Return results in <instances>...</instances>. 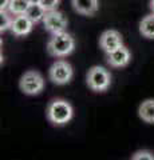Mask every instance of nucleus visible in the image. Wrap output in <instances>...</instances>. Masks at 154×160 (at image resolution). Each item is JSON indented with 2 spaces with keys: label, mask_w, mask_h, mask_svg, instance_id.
<instances>
[{
  "label": "nucleus",
  "mask_w": 154,
  "mask_h": 160,
  "mask_svg": "<svg viewBox=\"0 0 154 160\" xmlns=\"http://www.w3.org/2000/svg\"><path fill=\"white\" fill-rule=\"evenodd\" d=\"M72 67L70 66V63L64 62V60H58L51 66L48 72L50 80L52 83L58 84V86H63V84H67L70 80L72 79Z\"/></svg>",
  "instance_id": "39448f33"
},
{
  "label": "nucleus",
  "mask_w": 154,
  "mask_h": 160,
  "mask_svg": "<svg viewBox=\"0 0 154 160\" xmlns=\"http://www.w3.org/2000/svg\"><path fill=\"white\" fill-rule=\"evenodd\" d=\"M75 47V40L71 36L70 33L64 32H59V33H54L52 38L50 39L47 49L50 55L55 58H63L67 56L74 51Z\"/></svg>",
  "instance_id": "f03ea898"
},
{
  "label": "nucleus",
  "mask_w": 154,
  "mask_h": 160,
  "mask_svg": "<svg viewBox=\"0 0 154 160\" xmlns=\"http://www.w3.org/2000/svg\"><path fill=\"white\" fill-rule=\"evenodd\" d=\"M47 11L44 9V7L42 6V4H29V7L27 9L26 15L32 20L34 23H39L42 22V20L44 19V16H46Z\"/></svg>",
  "instance_id": "ddd939ff"
},
{
  "label": "nucleus",
  "mask_w": 154,
  "mask_h": 160,
  "mask_svg": "<svg viewBox=\"0 0 154 160\" xmlns=\"http://www.w3.org/2000/svg\"><path fill=\"white\" fill-rule=\"evenodd\" d=\"M28 2L31 3V4H40L42 0H28Z\"/></svg>",
  "instance_id": "6ab92c4d"
},
{
  "label": "nucleus",
  "mask_w": 154,
  "mask_h": 160,
  "mask_svg": "<svg viewBox=\"0 0 154 160\" xmlns=\"http://www.w3.org/2000/svg\"><path fill=\"white\" fill-rule=\"evenodd\" d=\"M72 7L78 13L91 16L98 11V0H72Z\"/></svg>",
  "instance_id": "9d476101"
},
{
  "label": "nucleus",
  "mask_w": 154,
  "mask_h": 160,
  "mask_svg": "<svg viewBox=\"0 0 154 160\" xmlns=\"http://www.w3.org/2000/svg\"><path fill=\"white\" fill-rule=\"evenodd\" d=\"M134 160H141V159H147V160H154V155L150 151H138L133 155Z\"/></svg>",
  "instance_id": "f3484780"
},
{
  "label": "nucleus",
  "mask_w": 154,
  "mask_h": 160,
  "mask_svg": "<svg viewBox=\"0 0 154 160\" xmlns=\"http://www.w3.org/2000/svg\"><path fill=\"white\" fill-rule=\"evenodd\" d=\"M43 24H44V27H46L47 31H50L54 35V33H59V32L66 31L67 19L62 12L56 11V9H52V11H47L46 16L43 19Z\"/></svg>",
  "instance_id": "423d86ee"
},
{
  "label": "nucleus",
  "mask_w": 154,
  "mask_h": 160,
  "mask_svg": "<svg viewBox=\"0 0 154 160\" xmlns=\"http://www.w3.org/2000/svg\"><path fill=\"white\" fill-rule=\"evenodd\" d=\"M130 59H131L130 51L123 46L117 48L115 51L107 53V63L113 67H126L130 63Z\"/></svg>",
  "instance_id": "1a4fd4ad"
},
{
  "label": "nucleus",
  "mask_w": 154,
  "mask_h": 160,
  "mask_svg": "<svg viewBox=\"0 0 154 160\" xmlns=\"http://www.w3.org/2000/svg\"><path fill=\"white\" fill-rule=\"evenodd\" d=\"M99 44L106 53H110L122 46V36L115 29H109V31H105L102 33L101 39H99Z\"/></svg>",
  "instance_id": "0eeeda50"
},
{
  "label": "nucleus",
  "mask_w": 154,
  "mask_h": 160,
  "mask_svg": "<svg viewBox=\"0 0 154 160\" xmlns=\"http://www.w3.org/2000/svg\"><path fill=\"white\" fill-rule=\"evenodd\" d=\"M74 115L71 104L63 99H55L47 107V118L55 126H63L68 123Z\"/></svg>",
  "instance_id": "f257e3e1"
},
{
  "label": "nucleus",
  "mask_w": 154,
  "mask_h": 160,
  "mask_svg": "<svg viewBox=\"0 0 154 160\" xmlns=\"http://www.w3.org/2000/svg\"><path fill=\"white\" fill-rule=\"evenodd\" d=\"M138 115L145 123L154 124V99H147L138 108Z\"/></svg>",
  "instance_id": "9b49d317"
},
{
  "label": "nucleus",
  "mask_w": 154,
  "mask_h": 160,
  "mask_svg": "<svg viewBox=\"0 0 154 160\" xmlns=\"http://www.w3.org/2000/svg\"><path fill=\"white\" fill-rule=\"evenodd\" d=\"M34 23L31 19H29L26 13L23 15H16L13 19H12V23H11V31L12 33H15L16 36H24L32 31L34 28Z\"/></svg>",
  "instance_id": "6e6552de"
},
{
  "label": "nucleus",
  "mask_w": 154,
  "mask_h": 160,
  "mask_svg": "<svg viewBox=\"0 0 154 160\" xmlns=\"http://www.w3.org/2000/svg\"><path fill=\"white\" fill-rule=\"evenodd\" d=\"M140 32L147 39H154V12L145 16L140 23Z\"/></svg>",
  "instance_id": "f8f14e48"
},
{
  "label": "nucleus",
  "mask_w": 154,
  "mask_h": 160,
  "mask_svg": "<svg viewBox=\"0 0 154 160\" xmlns=\"http://www.w3.org/2000/svg\"><path fill=\"white\" fill-rule=\"evenodd\" d=\"M11 23H12V19L9 18V15L6 13V11L0 12V31H6V29L11 28Z\"/></svg>",
  "instance_id": "2eb2a0df"
},
{
  "label": "nucleus",
  "mask_w": 154,
  "mask_h": 160,
  "mask_svg": "<svg viewBox=\"0 0 154 160\" xmlns=\"http://www.w3.org/2000/svg\"><path fill=\"white\" fill-rule=\"evenodd\" d=\"M19 87L26 95H38L44 88V79L38 71H27L20 78Z\"/></svg>",
  "instance_id": "20e7f679"
},
{
  "label": "nucleus",
  "mask_w": 154,
  "mask_h": 160,
  "mask_svg": "<svg viewBox=\"0 0 154 160\" xmlns=\"http://www.w3.org/2000/svg\"><path fill=\"white\" fill-rule=\"evenodd\" d=\"M29 3L28 0H11L9 2V6H8V12L11 15H23L27 12V9L29 7Z\"/></svg>",
  "instance_id": "4468645a"
},
{
  "label": "nucleus",
  "mask_w": 154,
  "mask_h": 160,
  "mask_svg": "<svg viewBox=\"0 0 154 160\" xmlns=\"http://www.w3.org/2000/svg\"><path fill=\"white\" fill-rule=\"evenodd\" d=\"M9 2H11V0H0V12L7 11L8 6H9Z\"/></svg>",
  "instance_id": "a211bd4d"
},
{
  "label": "nucleus",
  "mask_w": 154,
  "mask_h": 160,
  "mask_svg": "<svg viewBox=\"0 0 154 160\" xmlns=\"http://www.w3.org/2000/svg\"><path fill=\"white\" fill-rule=\"evenodd\" d=\"M111 83V76L110 72L106 68L95 66L93 67L87 73V86L90 87L93 91L102 92L110 87Z\"/></svg>",
  "instance_id": "7ed1b4c3"
},
{
  "label": "nucleus",
  "mask_w": 154,
  "mask_h": 160,
  "mask_svg": "<svg viewBox=\"0 0 154 160\" xmlns=\"http://www.w3.org/2000/svg\"><path fill=\"white\" fill-rule=\"evenodd\" d=\"M61 0H42L40 4L44 7L46 11H52V9H56Z\"/></svg>",
  "instance_id": "dca6fc26"
},
{
  "label": "nucleus",
  "mask_w": 154,
  "mask_h": 160,
  "mask_svg": "<svg viewBox=\"0 0 154 160\" xmlns=\"http://www.w3.org/2000/svg\"><path fill=\"white\" fill-rule=\"evenodd\" d=\"M150 8H151V11L154 12V0H150Z\"/></svg>",
  "instance_id": "aec40b11"
}]
</instances>
